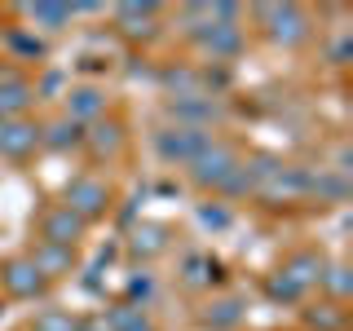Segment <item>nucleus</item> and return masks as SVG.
I'll list each match as a JSON object with an SVG mask.
<instances>
[{
  "mask_svg": "<svg viewBox=\"0 0 353 331\" xmlns=\"http://www.w3.org/2000/svg\"><path fill=\"white\" fill-rule=\"evenodd\" d=\"M239 163H243V159H239V150L230 146V141L212 137V141H208V146L190 159V177H194L199 185H212V190H221V181H225V177L234 172Z\"/></svg>",
  "mask_w": 353,
  "mask_h": 331,
  "instance_id": "f257e3e1",
  "label": "nucleus"
},
{
  "mask_svg": "<svg viewBox=\"0 0 353 331\" xmlns=\"http://www.w3.org/2000/svg\"><path fill=\"white\" fill-rule=\"evenodd\" d=\"M208 141H212V128L181 124V128H163L159 137H154V146H159V159L163 163H190Z\"/></svg>",
  "mask_w": 353,
  "mask_h": 331,
  "instance_id": "f03ea898",
  "label": "nucleus"
},
{
  "mask_svg": "<svg viewBox=\"0 0 353 331\" xmlns=\"http://www.w3.org/2000/svg\"><path fill=\"white\" fill-rule=\"evenodd\" d=\"M256 18L265 22V36L279 40V44H301L309 36V18L296 5H261Z\"/></svg>",
  "mask_w": 353,
  "mask_h": 331,
  "instance_id": "7ed1b4c3",
  "label": "nucleus"
},
{
  "mask_svg": "<svg viewBox=\"0 0 353 331\" xmlns=\"http://www.w3.org/2000/svg\"><path fill=\"white\" fill-rule=\"evenodd\" d=\"M66 208L88 225L93 217H102L110 208V185L102 181V177H75V181L66 185Z\"/></svg>",
  "mask_w": 353,
  "mask_h": 331,
  "instance_id": "20e7f679",
  "label": "nucleus"
},
{
  "mask_svg": "<svg viewBox=\"0 0 353 331\" xmlns=\"http://www.w3.org/2000/svg\"><path fill=\"white\" fill-rule=\"evenodd\" d=\"M80 234H84V221L75 217L66 203L49 208V212H44V221H40V243H58V248H75V243H80Z\"/></svg>",
  "mask_w": 353,
  "mask_h": 331,
  "instance_id": "39448f33",
  "label": "nucleus"
},
{
  "mask_svg": "<svg viewBox=\"0 0 353 331\" xmlns=\"http://www.w3.org/2000/svg\"><path fill=\"white\" fill-rule=\"evenodd\" d=\"M40 137L44 132L22 115L18 119H0V154H5V159H27V154L40 146Z\"/></svg>",
  "mask_w": 353,
  "mask_h": 331,
  "instance_id": "423d86ee",
  "label": "nucleus"
},
{
  "mask_svg": "<svg viewBox=\"0 0 353 331\" xmlns=\"http://www.w3.org/2000/svg\"><path fill=\"white\" fill-rule=\"evenodd\" d=\"M0 283H5V292L9 296H18V301H31V296H40L44 292V274L31 265V257H22V261H9L5 270H0Z\"/></svg>",
  "mask_w": 353,
  "mask_h": 331,
  "instance_id": "0eeeda50",
  "label": "nucleus"
},
{
  "mask_svg": "<svg viewBox=\"0 0 353 331\" xmlns=\"http://www.w3.org/2000/svg\"><path fill=\"white\" fill-rule=\"evenodd\" d=\"M31 106V84L14 66H0V119H18Z\"/></svg>",
  "mask_w": 353,
  "mask_h": 331,
  "instance_id": "6e6552de",
  "label": "nucleus"
},
{
  "mask_svg": "<svg viewBox=\"0 0 353 331\" xmlns=\"http://www.w3.org/2000/svg\"><path fill=\"white\" fill-rule=\"evenodd\" d=\"M97 115H106V93L97 84H80L66 93V119L84 124V119H97Z\"/></svg>",
  "mask_w": 353,
  "mask_h": 331,
  "instance_id": "1a4fd4ad",
  "label": "nucleus"
},
{
  "mask_svg": "<svg viewBox=\"0 0 353 331\" xmlns=\"http://www.w3.org/2000/svg\"><path fill=\"white\" fill-rule=\"evenodd\" d=\"M31 265L44 274V279H58L75 265V248H58V243H40L36 252H31Z\"/></svg>",
  "mask_w": 353,
  "mask_h": 331,
  "instance_id": "9d476101",
  "label": "nucleus"
},
{
  "mask_svg": "<svg viewBox=\"0 0 353 331\" xmlns=\"http://www.w3.org/2000/svg\"><path fill=\"white\" fill-rule=\"evenodd\" d=\"M84 141L97 159H110V154H119V146H124V128H119L115 119H97L93 132H84Z\"/></svg>",
  "mask_w": 353,
  "mask_h": 331,
  "instance_id": "9b49d317",
  "label": "nucleus"
},
{
  "mask_svg": "<svg viewBox=\"0 0 353 331\" xmlns=\"http://www.w3.org/2000/svg\"><path fill=\"white\" fill-rule=\"evenodd\" d=\"M154 14H159V9L154 5H119L115 9V18L124 22V36H132V40H146V36H154Z\"/></svg>",
  "mask_w": 353,
  "mask_h": 331,
  "instance_id": "f8f14e48",
  "label": "nucleus"
},
{
  "mask_svg": "<svg viewBox=\"0 0 353 331\" xmlns=\"http://www.w3.org/2000/svg\"><path fill=\"white\" fill-rule=\"evenodd\" d=\"M239 44H243V36H239L234 22H216V27L203 31V49L212 53V58H234Z\"/></svg>",
  "mask_w": 353,
  "mask_h": 331,
  "instance_id": "ddd939ff",
  "label": "nucleus"
},
{
  "mask_svg": "<svg viewBox=\"0 0 353 331\" xmlns=\"http://www.w3.org/2000/svg\"><path fill=\"white\" fill-rule=\"evenodd\" d=\"M305 327L309 331H345L349 318H345V309H340V305L323 301V305H309L305 309Z\"/></svg>",
  "mask_w": 353,
  "mask_h": 331,
  "instance_id": "4468645a",
  "label": "nucleus"
},
{
  "mask_svg": "<svg viewBox=\"0 0 353 331\" xmlns=\"http://www.w3.org/2000/svg\"><path fill=\"white\" fill-rule=\"evenodd\" d=\"M172 115H176V119H203V128H208V124L221 115V106L212 102V97L194 93V97H176V102H172Z\"/></svg>",
  "mask_w": 353,
  "mask_h": 331,
  "instance_id": "2eb2a0df",
  "label": "nucleus"
},
{
  "mask_svg": "<svg viewBox=\"0 0 353 331\" xmlns=\"http://www.w3.org/2000/svg\"><path fill=\"white\" fill-rule=\"evenodd\" d=\"M27 18L40 22L44 31H62L66 22H71V9L66 5H27Z\"/></svg>",
  "mask_w": 353,
  "mask_h": 331,
  "instance_id": "dca6fc26",
  "label": "nucleus"
},
{
  "mask_svg": "<svg viewBox=\"0 0 353 331\" xmlns=\"http://www.w3.org/2000/svg\"><path fill=\"white\" fill-rule=\"evenodd\" d=\"M44 146H53V150H66V146H80L84 141V128L75 124V119H58V124L49 128V137H40Z\"/></svg>",
  "mask_w": 353,
  "mask_h": 331,
  "instance_id": "f3484780",
  "label": "nucleus"
},
{
  "mask_svg": "<svg viewBox=\"0 0 353 331\" xmlns=\"http://www.w3.org/2000/svg\"><path fill=\"white\" fill-rule=\"evenodd\" d=\"M239 318H243L239 301H216V305H208V314H203V327H216V331H225V327H234Z\"/></svg>",
  "mask_w": 353,
  "mask_h": 331,
  "instance_id": "a211bd4d",
  "label": "nucleus"
},
{
  "mask_svg": "<svg viewBox=\"0 0 353 331\" xmlns=\"http://www.w3.org/2000/svg\"><path fill=\"white\" fill-rule=\"evenodd\" d=\"M265 292H270L274 301H287V305H292V301H301V296H305V287L296 283V279H292L287 270H279V274H270V283H265Z\"/></svg>",
  "mask_w": 353,
  "mask_h": 331,
  "instance_id": "6ab92c4d",
  "label": "nucleus"
},
{
  "mask_svg": "<svg viewBox=\"0 0 353 331\" xmlns=\"http://www.w3.org/2000/svg\"><path fill=\"white\" fill-rule=\"evenodd\" d=\"M31 331H80V323H75L71 314H58V309H44V314L36 318V327Z\"/></svg>",
  "mask_w": 353,
  "mask_h": 331,
  "instance_id": "aec40b11",
  "label": "nucleus"
},
{
  "mask_svg": "<svg viewBox=\"0 0 353 331\" xmlns=\"http://www.w3.org/2000/svg\"><path fill=\"white\" fill-rule=\"evenodd\" d=\"M119 331H150V323L137 314V309H115V318H110Z\"/></svg>",
  "mask_w": 353,
  "mask_h": 331,
  "instance_id": "412c9836",
  "label": "nucleus"
},
{
  "mask_svg": "<svg viewBox=\"0 0 353 331\" xmlns=\"http://www.w3.org/2000/svg\"><path fill=\"white\" fill-rule=\"evenodd\" d=\"M132 248H137V252H159V248H163V230H154V225L137 230V239H132Z\"/></svg>",
  "mask_w": 353,
  "mask_h": 331,
  "instance_id": "4be33fe9",
  "label": "nucleus"
},
{
  "mask_svg": "<svg viewBox=\"0 0 353 331\" xmlns=\"http://www.w3.org/2000/svg\"><path fill=\"white\" fill-rule=\"evenodd\" d=\"M14 44H18L22 53H31V58H40V53H44V44H40V40H31V36H22V31H14Z\"/></svg>",
  "mask_w": 353,
  "mask_h": 331,
  "instance_id": "5701e85b",
  "label": "nucleus"
}]
</instances>
